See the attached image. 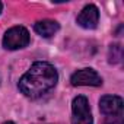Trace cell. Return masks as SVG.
I'll list each match as a JSON object with an SVG mask.
<instances>
[{"label": "cell", "mask_w": 124, "mask_h": 124, "mask_svg": "<svg viewBox=\"0 0 124 124\" xmlns=\"http://www.w3.org/2000/svg\"><path fill=\"white\" fill-rule=\"evenodd\" d=\"M58 80L57 70L45 61H37L31 66V69L21 78L19 89L21 92L31 98H39L48 91H51Z\"/></svg>", "instance_id": "cell-1"}, {"label": "cell", "mask_w": 124, "mask_h": 124, "mask_svg": "<svg viewBox=\"0 0 124 124\" xmlns=\"http://www.w3.org/2000/svg\"><path fill=\"white\" fill-rule=\"evenodd\" d=\"M29 44V32L23 26L10 28L3 37V47L6 50H19Z\"/></svg>", "instance_id": "cell-2"}, {"label": "cell", "mask_w": 124, "mask_h": 124, "mask_svg": "<svg viewBox=\"0 0 124 124\" xmlns=\"http://www.w3.org/2000/svg\"><path fill=\"white\" fill-rule=\"evenodd\" d=\"M72 111H73L72 124H93L89 102L83 95H79L73 99Z\"/></svg>", "instance_id": "cell-3"}, {"label": "cell", "mask_w": 124, "mask_h": 124, "mask_svg": "<svg viewBox=\"0 0 124 124\" xmlns=\"http://www.w3.org/2000/svg\"><path fill=\"white\" fill-rule=\"evenodd\" d=\"M70 82L73 86H101L102 79L93 69H82L72 75Z\"/></svg>", "instance_id": "cell-4"}, {"label": "cell", "mask_w": 124, "mask_h": 124, "mask_svg": "<svg viewBox=\"0 0 124 124\" xmlns=\"http://www.w3.org/2000/svg\"><path fill=\"white\" fill-rule=\"evenodd\" d=\"M123 98L117 95H105L99 99V108L101 112L107 117H115V115H123Z\"/></svg>", "instance_id": "cell-5"}, {"label": "cell", "mask_w": 124, "mask_h": 124, "mask_svg": "<svg viewBox=\"0 0 124 124\" xmlns=\"http://www.w3.org/2000/svg\"><path fill=\"white\" fill-rule=\"evenodd\" d=\"M99 21V10L93 5H88L82 9V12L78 16V23L85 29H93L96 28Z\"/></svg>", "instance_id": "cell-6"}, {"label": "cell", "mask_w": 124, "mask_h": 124, "mask_svg": "<svg viewBox=\"0 0 124 124\" xmlns=\"http://www.w3.org/2000/svg\"><path fill=\"white\" fill-rule=\"evenodd\" d=\"M34 29H35V32L39 34L41 37L50 38V37H53V35L60 29V25H58L55 21L44 19V21H38V22L34 25Z\"/></svg>", "instance_id": "cell-7"}, {"label": "cell", "mask_w": 124, "mask_h": 124, "mask_svg": "<svg viewBox=\"0 0 124 124\" xmlns=\"http://www.w3.org/2000/svg\"><path fill=\"white\" fill-rule=\"evenodd\" d=\"M123 58V48L120 44H114L109 47V53H108V60L109 63L115 64V63H120Z\"/></svg>", "instance_id": "cell-8"}, {"label": "cell", "mask_w": 124, "mask_h": 124, "mask_svg": "<svg viewBox=\"0 0 124 124\" xmlns=\"http://www.w3.org/2000/svg\"><path fill=\"white\" fill-rule=\"evenodd\" d=\"M105 124H124L123 123V115H115V117H107Z\"/></svg>", "instance_id": "cell-9"}, {"label": "cell", "mask_w": 124, "mask_h": 124, "mask_svg": "<svg viewBox=\"0 0 124 124\" xmlns=\"http://www.w3.org/2000/svg\"><path fill=\"white\" fill-rule=\"evenodd\" d=\"M2 8H3V5H2V3H0V12H2Z\"/></svg>", "instance_id": "cell-10"}, {"label": "cell", "mask_w": 124, "mask_h": 124, "mask_svg": "<svg viewBox=\"0 0 124 124\" xmlns=\"http://www.w3.org/2000/svg\"><path fill=\"white\" fill-rule=\"evenodd\" d=\"M5 124H13V123H12V121H8V123H5Z\"/></svg>", "instance_id": "cell-11"}]
</instances>
